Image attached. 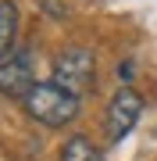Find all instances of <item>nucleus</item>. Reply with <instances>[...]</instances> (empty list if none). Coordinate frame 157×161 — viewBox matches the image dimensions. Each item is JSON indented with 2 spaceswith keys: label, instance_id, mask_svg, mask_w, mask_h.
Returning a JSON list of instances; mask_svg holds the SVG:
<instances>
[{
  "label": "nucleus",
  "instance_id": "1",
  "mask_svg": "<svg viewBox=\"0 0 157 161\" xmlns=\"http://www.w3.org/2000/svg\"><path fill=\"white\" fill-rule=\"evenodd\" d=\"M79 100L82 97H75L71 90H64L61 82H36V86L22 97V104H25V111L36 118V122H43V125H50V129H57V125H64V122H71L79 115Z\"/></svg>",
  "mask_w": 157,
  "mask_h": 161
},
{
  "label": "nucleus",
  "instance_id": "2",
  "mask_svg": "<svg viewBox=\"0 0 157 161\" xmlns=\"http://www.w3.org/2000/svg\"><path fill=\"white\" fill-rule=\"evenodd\" d=\"M54 82H61L64 90H71L75 97H86L97 86V58L82 47H68L54 61Z\"/></svg>",
  "mask_w": 157,
  "mask_h": 161
},
{
  "label": "nucleus",
  "instance_id": "3",
  "mask_svg": "<svg viewBox=\"0 0 157 161\" xmlns=\"http://www.w3.org/2000/svg\"><path fill=\"white\" fill-rule=\"evenodd\" d=\"M139 115H143L139 93L122 86L111 97V104H107V136H111V143H122L128 132H132V125L139 122Z\"/></svg>",
  "mask_w": 157,
  "mask_h": 161
},
{
  "label": "nucleus",
  "instance_id": "4",
  "mask_svg": "<svg viewBox=\"0 0 157 161\" xmlns=\"http://www.w3.org/2000/svg\"><path fill=\"white\" fill-rule=\"evenodd\" d=\"M32 86H36L32 54H29V50L7 54V58L0 61V93H4V97H25Z\"/></svg>",
  "mask_w": 157,
  "mask_h": 161
},
{
  "label": "nucleus",
  "instance_id": "5",
  "mask_svg": "<svg viewBox=\"0 0 157 161\" xmlns=\"http://www.w3.org/2000/svg\"><path fill=\"white\" fill-rule=\"evenodd\" d=\"M14 36H18V7L14 0H0V58H7Z\"/></svg>",
  "mask_w": 157,
  "mask_h": 161
},
{
  "label": "nucleus",
  "instance_id": "6",
  "mask_svg": "<svg viewBox=\"0 0 157 161\" xmlns=\"http://www.w3.org/2000/svg\"><path fill=\"white\" fill-rule=\"evenodd\" d=\"M61 161H104V158H100V150L89 136H71L61 147Z\"/></svg>",
  "mask_w": 157,
  "mask_h": 161
},
{
  "label": "nucleus",
  "instance_id": "7",
  "mask_svg": "<svg viewBox=\"0 0 157 161\" xmlns=\"http://www.w3.org/2000/svg\"><path fill=\"white\" fill-rule=\"evenodd\" d=\"M118 79H132V64H128V61L118 64Z\"/></svg>",
  "mask_w": 157,
  "mask_h": 161
}]
</instances>
